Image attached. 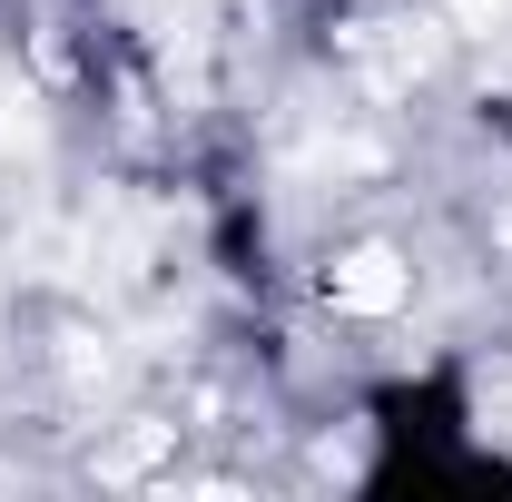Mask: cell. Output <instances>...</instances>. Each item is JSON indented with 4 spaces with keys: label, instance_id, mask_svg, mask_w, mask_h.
I'll return each instance as SVG.
<instances>
[{
    "label": "cell",
    "instance_id": "cell-1",
    "mask_svg": "<svg viewBox=\"0 0 512 502\" xmlns=\"http://www.w3.org/2000/svg\"><path fill=\"white\" fill-rule=\"evenodd\" d=\"M404 286H414V276H404V266H394V256H345V266H335V296H345V306H365V315H384V306H404Z\"/></svg>",
    "mask_w": 512,
    "mask_h": 502
}]
</instances>
